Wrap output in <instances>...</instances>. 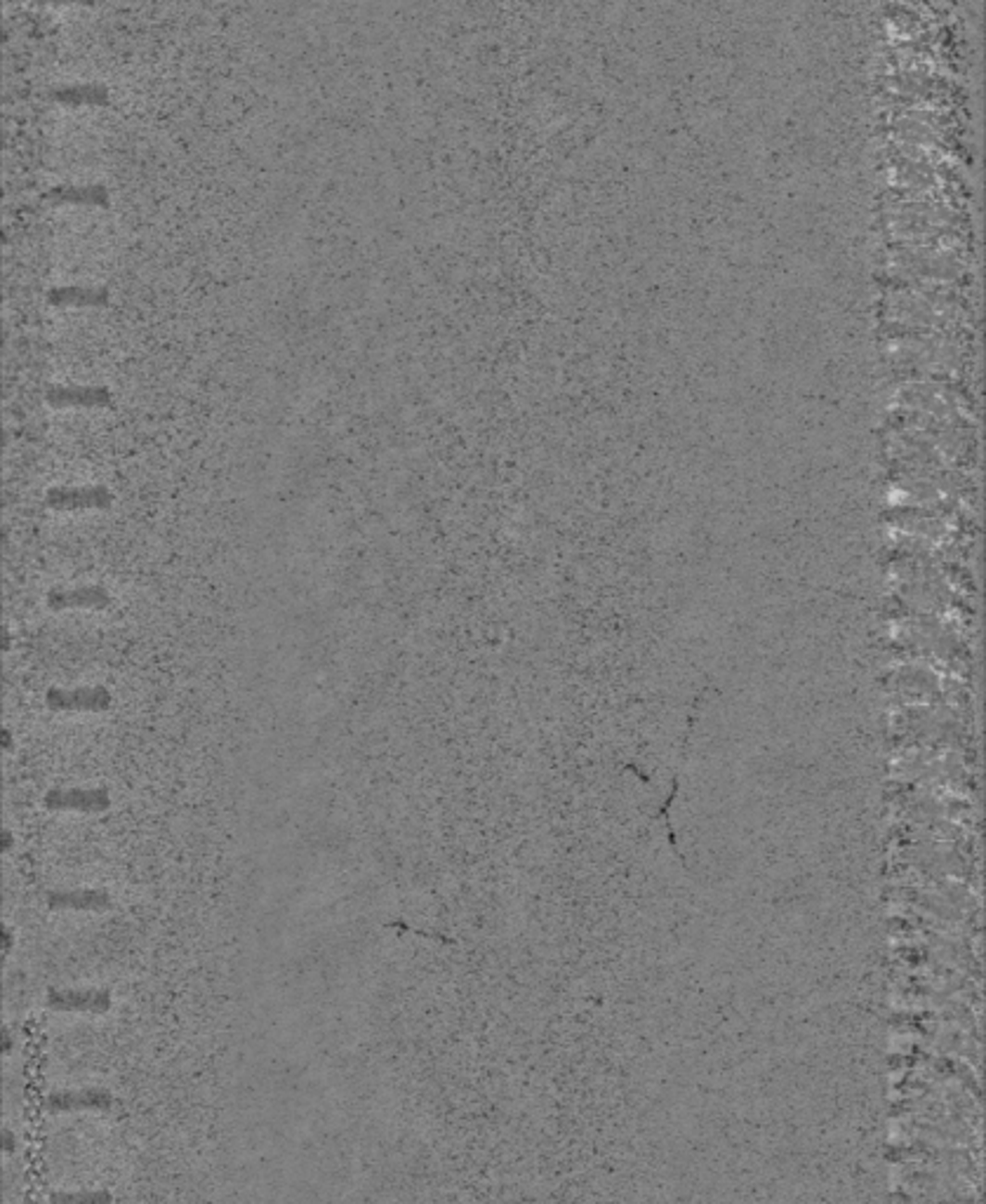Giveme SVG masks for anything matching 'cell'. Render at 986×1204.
I'll return each mask as SVG.
<instances>
[{
  "label": "cell",
  "mask_w": 986,
  "mask_h": 1204,
  "mask_svg": "<svg viewBox=\"0 0 986 1204\" xmlns=\"http://www.w3.org/2000/svg\"><path fill=\"white\" fill-rule=\"evenodd\" d=\"M45 706L62 713H102L111 709L113 696L107 687H52L47 689Z\"/></svg>",
  "instance_id": "obj_1"
},
{
  "label": "cell",
  "mask_w": 986,
  "mask_h": 1204,
  "mask_svg": "<svg viewBox=\"0 0 986 1204\" xmlns=\"http://www.w3.org/2000/svg\"><path fill=\"white\" fill-rule=\"evenodd\" d=\"M43 805L52 811L99 814L111 807V796L104 788H52L43 797Z\"/></svg>",
  "instance_id": "obj_2"
},
{
  "label": "cell",
  "mask_w": 986,
  "mask_h": 1204,
  "mask_svg": "<svg viewBox=\"0 0 986 1204\" xmlns=\"http://www.w3.org/2000/svg\"><path fill=\"white\" fill-rule=\"evenodd\" d=\"M47 609L67 612V609H107L111 605V593L102 586L81 588H55L45 597Z\"/></svg>",
  "instance_id": "obj_3"
},
{
  "label": "cell",
  "mask_w": 986,
  "mask_h": 1204,
  "mask_svg": "<svg viewBox=\"0 0 986 1204\" xmlns=\"http://www.w3.org/2000/svg\"><path fill=\"white\" fill-rule=\"evenodd\" d=\"M47 1007L57 1011H82V1014H102L111 1007V996L107 990H50Z\"/></svg>",
  "instance_id": "obj_4"
},
{
  "label": "cell",
  "mask_w": 986,
  "mask_h": 1204,
  "mask_svg": "<svg viewBox=\"0 0 986 1204\" xmlns=\"http://www.w3.org/2000/svg\"><path fill=\"white\" fill-rule=\"evenodd\" d=\"M113 906L111 894L104 889H69V892L47 894L50 910H73V913H104Z\"/></svg>",
  "instance_id": "obj_5"
},
{
  "label": "cell",
  "mask_w": 986,
  "mask_h": 1204,
  "mask_svg": "<svg viewBox=\"0 0 986 1204\" xmlns=\"http://www.w3.org/2000/svg\"><path fill=\"white\" fill-rule=\"evenodd\" d=\"M108 1103H111V1098H108L104 1092H97V1089H85V1092H64V1094H55V1097L50 1098L52 1110H59V1112L99 1110V1108H107Z\"/></svg>",
  "instance_id": "obj_6"
},
{
  "label": "cell",
  "mask_w": 986,
  "mask_h": 1204,
  "mask_svg": "<svg viewBox=\"0 0 986 1204\" xmlns=\"http://www.w3.org/2000/svg\"><path fill=\"white\" fill-rule=\"evenodd\" d=\"M50 504L57 508H85V506H107L108 496L104 492H57L50 496Z\"/></svg>",
  "instance_id": "obj_7"
},
{
  "label": "cell",
  "mask_w": 986,
  "mask_h": 1204,
  "mask_svg": "<svg viewBox=\"0 0 986 1204\" xmlns=\"http://www.w3.org/2000/svg\"><path fill=\"white\" fill-rule=\"evenodd\" d=\"M107 1193H62L55 1195L50 1204H108Z\"/></svg>",
  "instance_id": "obj_8"
}]
</instances>
